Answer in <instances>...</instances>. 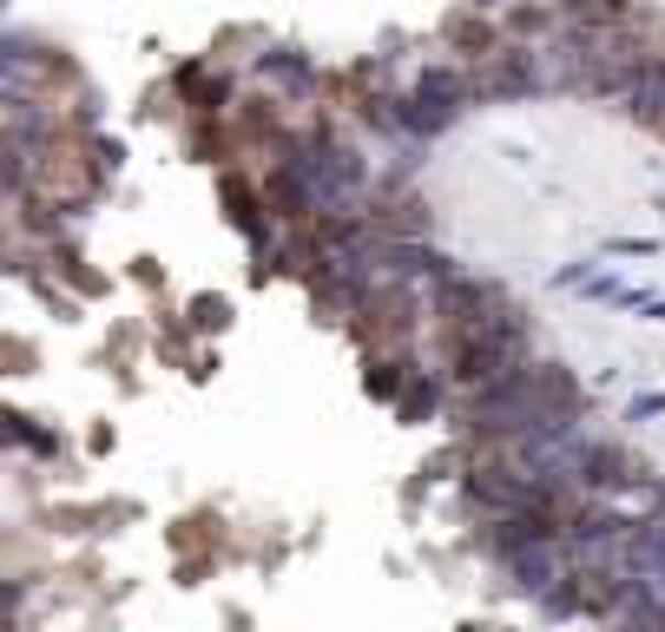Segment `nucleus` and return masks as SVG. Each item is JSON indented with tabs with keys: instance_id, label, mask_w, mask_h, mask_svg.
<instances>
[{
	"instance_id": "nucleus-13",
	"label": "nucleus",
	"mask_w": 665,
	"mask_h": 632,
	"mask_svg": "<svg viewBox=\"0 0 665 632\" xmlns=\"http://www.w3.org/2000/svg\"><path fill=\"white\" fill-rule=\"evenodd\" d=\"M646 415H665V396H633V422H646Z\"/></svg>"
},
{
	"instance_id": "nucleus-10",
	"label": "nucleus",
	"mask_w": 665,
	"mask_h": 632,
	"mask_svg": "<svg viewBox=\"0 0 665 632\" xmlns=\"http://www.w3.org/2000/svg\"><path fill=\"white\" fill-rule=\"evenodd\" d=\"M7 435H13L20 448H33V455H53V435H40L33 415H7Z\"/></svg>"
},
{
	"instance_id": "nucleus-11",
	"label": "nucleus",
	"mask_w": 665,
	"mask_h": 632,
	"mask_svg": "<svg viewBox=\"0 0 665 632\" xmlns=\"http://www.w3.org/2000/svg\"><path fill=\"white\" fill-rule=\"evenodd\" d=\"M224 317H231L224 297H198V303H191V323H198V330H224Z\"/></svg>"
},
{
	"instance_id": "nucleus-9",
	"label": "nucleus",
	"mask_w": 665,
	"mask_h": 632,
	"mask_svg": "<svg viewBox=\"0 0 665 632\" xmlns=\"http://www.w3.org/2000/svg\"><path fill=\"white\" fill-rule=\"evenodd\" d=\"M422 415H435V382L429 376H415L409 396H402V422H422Z\"/></svg>"
},
{
	"instance_id": "nucleus-2",
	"label": "nucleus",
	"mask_w": 665,
	"mask_h": 632,
	"mask_svg": "<svg viewBox=\"0 0 665 632\" xmlns=\"http://www.w3.org/2000/svg\"><path fill=\"white\" fill-rule=\"evenodd\" d=\"M534 356H528V317L508 303L495 323H481V330H468V336H448V369H455V382L475 396V389H488V382H501V376H514V369H528Z\"/></svg>"
},
{
	"instance_id": "nucleus-1",
	"label": "nucleus",
	"mask_w": 665,
	"mask_h": 632,
	"mask_svg": "<svg viewBox=\"0 0 665 632\" xmlns=\"http://www.w3.org/2000/svg\"><path fill=\"white\" fill-rule=\"evenodd\" d=\"M554 422H580V382L561 363H528V369L468 396V429L488 442H521Z\"/></svg>"
},
{
	"instance_id": "nucleus-6",
	"label": "nucleus",
	"mask_w": 665,
	"mask_h": 632,
	"mask_svg": "<svg viewBox=\"0 0 665 632\" xmlns=\"http://www.w3.org/2000/svg\"><path fill=\"white\" fill-rule=\"evenodd\" d=\"M369 396H383V402H402L409 396V382H415V363L409 356H369Z\"/></svg>"
},
{
	"instance_id": "nucleus-3",
	"label": "nucleus",
	"mask_w": 665,
	"mask_h": 632,
	"mask_svg": "<svg viewBox=\"0 0 665 632\" xmlns=\"http://www.w3.org/2000/svg\"><path fill=\"white\" fill-rule=\"evenodd\" d=\"M290 158L310 171V185H317V198H323V218H330V211H369V204H363L369 171H363V152H356L343 132L310 125V132L290 138Z\"/></svg>"
},
{
	"instance_id": "nucleus-12",
	"label": "nucleus",
	"mask_w": 665,
	"mask_h": 632,
	"mask_svg": "<svg viewBox=\"0 0 665 632\" xmlns=\"http://www.w3.org/2000/svg\"><path fill=\"white\" fill-rule=\"evenodd\" d=\"M607 251H613V257H653L660 244H653V237H613Z\"/></svg>"
},
{
	"instance_id": "nucleus-4",
	"label": "nucleus",
	"mask_w": 665,
	"mask_h": 632,
	"mask_svg": "<svg viewBox=\"0 0 665 632\" xmlns=\"http://www.w3.org/2000/svg\"><path fill=\"white\" fill-rule=\"evenodd\" d=\"M468 99H475V73H462V66H429V73L409 86V99H396V119H402V132L429 138V132H448Z\"/></svg>"
},
{
	"instance_id": "nucleus-7",
	"label": "nucleus",
	"mask_w": 665,
	"mask_h": 632,
	"mask_svg": "<svg viewBox=\"0 0 665 632\" xmlns=\"http://www.w3.org/2000/svg\"><path fill=\"white\" fill-rule=\"evenodd\" d=\"M178 92H191V99H198V112H218V106H224V79H211V66H204V59L178 66Z\"/></svg>"
},
{
	"instance_id": "nucleus-8",
	"label": "nucleus",
	"mask_w": 665,
	"mask_h": 632,
	"mask_svg": "<svg viewBox=\"0 0 665 632\" xmlns=\"http://www.w3.org/2000/svg\"><path fill=\"white\" fill-rule=\"evenodd\" d=\"M264 73H270V79H284L290 92H310V86H317L310 59H303V53H290V46H284V53H264Z\"/></svg>"
},
{
	"instance_id": "nucleus-5",
	"label": "nucleus",
	"mask_w": 665,
	"mask_h": 632,
	"mask_svg": "<svg viewBox=\"0 0 665 632\" xmlns=\"http://www.w3.org/2000/svg\"><path fill=\"white\" fill-rule=\"evenodd\" d=\"M627 112L665 125V53H653V59L640 66V79H633V92H627Z\"/></svg>"
}]
</instances>
